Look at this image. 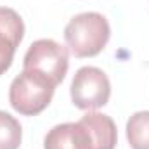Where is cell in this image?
Masks as SVG:
<instances>
[{"label":"cell","mask_w":149,"mask_h":149,"mask_svg":"<svg viewBox=\"0 0 149 149\" xmlns=\"http://www.w3.org/2000/svg\"><path fill=\"white\" fill-rule=\"evenodd\" d=\"M111 37L108 19L99 12H81L64 28L68 50L74 57H94L104 50Z\"/></svg>","instance_id":"cell-1"},{"label":"cell","mask_w":149,"mask_h":149,"mask_svg":"<svg viewBox=\"0 0 149 149\" xmlns=\"http://www.w3.org/2000/svg\"><path fill=\"white\" fill-rule=\"evenodd\" d=\"M70 68V50L52 38H40L24 54L23 70L43 78L54 87L59 85Z\"/></svg>","instance_id":"cell-2"},{"label":"cell","mask_w":149,"mask_h":149,"mask_svg":"<svg viewBox=\"0 0 149 149\" xmlns=\"http://www.w3.org/2000/svg\"><path fill=\"white\" fill-rule=\"evenodd\" d=\"M54 90L56 87L52 83L23 70L21 74H17L10 83L9 102L12 109L19 114L37 116L50 104Z\"/></svg>","instance_id":"cell-3"},{"label":"cell","mask_w":149,"mask_h":149,"mask_svg":"<svg viewBox=\"0 0 149 149\" xmlns=\"http://www.w3.org/2000/svg\"><path fill=\"white\" fill-rule=\"evenodd\" d=\"M111 83L108 74L95 66L80 68L71 81V101L78 109H99L108 104Z\"/></svg>","instance_id":"cell-4"},{"label":"cell","mask_w":149,"mask_h":149,"mask_svg":"<svg viewBox=\"0 0 149 149\" xmlns=\"http://www.w3.org/2000/svg\"><path fill=\"white\" fill-rule=\"evenodd\" d=\"M24 37V23L10 7H0V76L12 66L14 54Z\"/></svg>","instance_id":"cell-5"},{"label":"cell","mask_w":149,"mask_h":149,"mask_svg":"<svg viewBox=\"0 0 149 149\" xmlns=\"http://www.w3.org/2000/svg\"><path fill=\"white\" fill-rule=\"evenodd\" d=\"M43 149H94V146L87 127L76 121L52 127L43 139Z\"/></svg>","instance_id":"cell-6"},{"label":"cell","mask_w":149,"mask_h":149,"mask_svg":"<svg viewBox=\"0 0 149 149\" xmlns=\"http://www.w3.org/2000/svg\"><path fill=\"white\" fill-rule=\"evenodd\" d=\"M90 137H92V146L94 149H114L118 141V132L116 125L111 116L102 114V113H87L80 120Z\"/></svg>","instance_id":"cell-7"},{"label":"cell","mask_w":149,"mask_h":149,"mask_svg":"<svg viewBox=\"0 0 149 149\" xmlns=\"http://www.w3.org/2000/svg\"><path fill=\"white\" fill-rule=\"evenodd\" d=\"M127 139L132 149H149V111H137L128 118Z\"/></svg>","instance_id":"cell-8"},{"label":"cell","mask_w":149,"mask_h":149,"mask_svg":"<svg viewBox=\"0 0 149 149\" xmlns=\"http://www.w3.org/2000/svg\"><path fill=\"white\" fill-rule=\"evenodd\" d=\"M23 141L21 123L9 113L0 111V149H19Z\"/></svg>","instance_id":"cell-9"}]
</instances>
